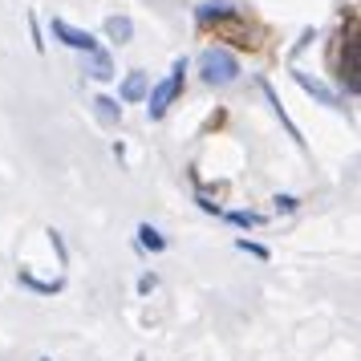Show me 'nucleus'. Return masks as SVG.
Listing matches in <instances>:
<instances>
[{
    "label": "nucleus",
    "mask_w": 361,
    "mask_h": 361,
    "mask_svg": "<svg viewBox=\"0 0 361 361\" xmlns=\"http://www.w3.org/2000/svg\"><path fill=\"white\" fill-rule=\"evenodd\" d=\"M94 110H98V118L106 126H114L118 118H122V106H118L114 98H94Z\"/></svg>",
    "instance_id": "f8f14e48"
},
{
    "label": "nucleus",
    "mask_w": 361,
    "mask_h": 361,
    "mask_svg": "<svg viewBox=\"0 0 361 361\" xmlns=\"http://www.w3.org/2000/svg\"><path fill=\"white\" fill-rule=\"evenodd\" d=\"M309 41H312V29H305V37H300V41H296V49H293V53H300V49H309Z\"/></svg>",
    "instance_id": "a211bd4d"
},
{
    "label": "nucleus",
    "mask_w": 361,
    "mask_h": 361,
    "mask_svg": "<svg viewBox=\"0 0 361 361\" xmlns=\"http://www.w3.org/2000/svg\"><path fill=\"white\" fill-rule=\"evenodd\" d=\"M199 73H203V82L207 85H231L240 78V61L231 57L228 49H203L199 53Z\"/></svg>",
    "instance_id": "f257e3e1"
},
{
    "label": "nucleus",
    "mask_w": 361,
    "mask_h": 361,
    "mask_svg": "<svg viewBox=\"0 0 361 361\" xmlns=\"http://www.w3.org/2000/svg\"><path fill=\"white\" fill-rule=\"evenodd\" d=\"M235 247H240V252H247V256H256V260H268V247H264V244H252V240H235Z\"/></svg>",
    "instance_id": "4468645a"
},
{
    "label": "nucleus",
    "mask_w": 361,
    "mask_h": 361,
    "mask_svg": "<svg viewBox=\"0 0 361 361\" xmlns=\"http://www.w3.org/2000/svg\"><path fill=\"white\" fill-rule=\"evenodd\" d=\"M357 69H361V45H357V29H349V37H345V53H341V82L349 94H357Z\"/></svg>",
    "instance_id": "7ed1b4c3"
},
{
    "label": "nucleus",
    "mask_w": 361,
    "mask_h": 361,
    "mask_svg": "<svg viewBox=\"0 0 361 361\" xmlns=\"http://www.w3.org/2000/svg\"><path fill=\"white\" fill-rule=\"evenodd\" d=\"M183 73H187V61L179 57V61H175V73H171L166 82H159L154 90H150V102H147V114H150V118H163V114H166V106L179 98V90H183Z\"/></svg>",
    "instance_id": "f03ea898"
},
{
    "label": "nucleus",
    "mask_w": 361,
    "mask_h": 361,
    "mask_svg": "<svg viewBox=\"0 0 361 361\" xmlns=\"http://www.w3.org/2000/svg\"><path fill=\"white\" fill-rule=\"evenodd\" d=\"M138 244L150 247V252H163L166 240H163V231H159V228H150V224H138Z\"/></svg>",
    "instance_id": "9b49d317"
},
{
    "label": "nucleus",
    "mask_w": 361,
    "mask_h": 361,
    "mask_svg": "<svg viewBox=\"0 0 361 361\" xmlns=\"http://www.w3.org/2000/svg\"><path fill=\"white\" fill-rule=\"evenodd\" d=\"M85 73H90V78H98V82H110V78H114V61H110V53L90 49V53H85Z\"/></svg>",
    "instance_id": "423d86ee"
},
{
    "label": "nucleus",
    "mask_w": 361,
    "mask_h": 361,
    "mask_svg": "<svg viewBox=\"0 0 361 361\" xmlns=\"http://www.w3.org/2000/svg\"><path fill=\"white\" fill-rule=\"evenodd\" d=\"M260 90H264V98L272 102V110H276V118H280V122H284V126H288V134H293L296 142H300V147H305V138H300V130H296L293 122H288V114H284V106H280V98H276V90H272V85H268V82H264Z\"/></svg>",
    "instance_id": "9d476101"
},
{
    "label": "nucleus",
    "mask_w": 361,
    "mask_h": 361,
    "mask_svg": "<svg viewBox=\"0 0 361 361\" xmlns=\"http://www.w3.org/2000/svg\"><path fill=\"white\" fill-rule=\"evenodd\" d=\"M142 98H147V73L134 69L130 78L122 82V102H142Z\"/></svg>",
    "instance_id": "6e6552de"
},
{
    "label": "nucleus",
    "mask_w": 361,
    "mask_h": 361,
    "mask_svg": "<svg viewBox=\"0 0 361 361\" xmlns=\"http://www.w3.org/2000/svg\"><path fill=\"white\" fill-rule=\"evenodd\" d=\"M195 17H199V25H215V20H231L235 17V8H228V4H199L195 8Z\"/></svg>",
    "instance_id": "0eeeda50"
},
{
    "label": "nucleus",
    "mask_w": 361,
    "mask_h": 361,
    "mask_svg": "<svg viewBox=\"0 0 361 361\" xmlns=\"http://www.w3.org/2000/svg\"><path fill=\"white\" fill-rule=\"evenodd\" d=\"M300 207V199H293V195H276V212H296Z\"/></svg>",
    "instance_id": "dca6fc26"
},
{
    "label": "nucleus",
    "mask_w": 361,
    "mask_h": 361,
    "mask_svg": "<svg viewBox=\"0 0 361 361\" xmlns=\"http://www.w3.org/2000/svg\"><path fill=\"white\" fill-rule=\"evenodd\" d=\"M106 37H110V41H118V45H122V41H130V37H134L130 17H110V20H106Z\"/></svg>",
    "instance_id": "1a4fd4ad"
},
{
    "label": "nucleus",
    "mask_w": 361,
    "mask_h": 361,
    "mask_svg": "<svg viewBox=\"0 0 361 361\" xmlns=\"http://www.w3.org/2000/svg\"><path fill=\"white\" fill-rule=\"evenodd\" d=\"M53 37H61L69 49H82V53L98 49V45H94V37L85 33V29H73V25H66V20H53Z\"/></svg>",
    "instance_id": "20e7f679"
},
{
    "label": "nucleus",
    "mask_w": 361,
    "mask_h": 361,
    "mask_svg": "<svg viewBox=\"0 0 361 361\" xmlns=\"http://www.w3.org/2000/svg\"><path fill=\"white\" fill-rule=\"evenodd\" d=\"M41 361H49V357H41Z\"/></svg>",
    "instance_id": "6ab92c4d"
},
{
    "label": "nucleus",
    "mask_w": 361,
    "mask_h": 361,
    "mask_svg": "<svg viewBox=\"0 0 361 361\" xmlns=\"http://www.w3.org/2000/svg\"><path fill=\"white\" fill-rule=\"evenodd\" d=\"M293 78H296V85L305 90V94H312V98L321 102V106H337V94L329 90L325 82H317V78H309V73H300V69H293Z\"/></svg>",
    "instance_id": "39448f33"
},
{
    "label": "nucleus",
    "mask_w": 361,
    "mask_h": 361,
    "mask_svg": "<svg viewBox=\"0 0 361 361\" xmlns=\"http://www.w3.org/2000/svg\"><path fill=\"white\" fill-rule=\"evenodd\" d=\"M228 219L235 224V228H256V224H260V215H252V212H231Z\"/></svg>",
    "instance_id": "2eb2a0df"
},
{
    "label": "nucleus",
    "mask_w": 361,
    "mask_h": 361,
    "mask_svg": "<svg viewBox=\"0 0 361 361\" xmlns=\"http://www.w3.org/2000/svg\"><path fill=\"white\" fill-rule=\"evenodd\" d=\"M20 284L25 288H33V293H41V296H49V293H61V280H53V284H45V280H33L25 268H20Z\"/></svg>",
    "instance_id": "ddd939ff"
},
{
    "label": "nucleus",
    "mask_w": 361,
    "mask_h": 361,
    "mask_svg": "<svg viewBox=\"0 0 361 361\" xmlns=\"http://www.w3.org/2000/svg\"><path fill=\"white\" fill-rule=\"evenodd\" d=\"M154 288H159V276H142V280H138V293H142V296H150Z\"/></svg>",
    "instance_id": "f3484780"
}]
</instances>
